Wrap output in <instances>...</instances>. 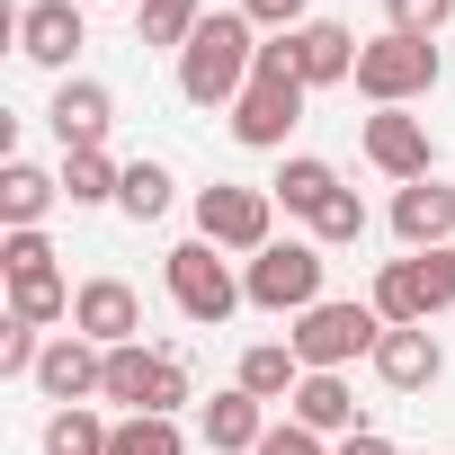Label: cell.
Masks as SVG:
<instances>
[{
    "label": "cell",
    "mask_w": 455,
    "mask_h": 455,
    "mask_svg": "<svg viewBox=\"0 0 455 455\" xmlns=\"http://www.w3.org/2000/svg\"><path fill=\"white\" fill-rule=\"evenodd\" d=\"M196 242H214L223 259H259L277 242V196L251 179H214L196 188Z\"/></svg>",
    "instance_id": "obj_4"
},
{
    "label": "cell",
    "mask_w": 455,
    "mask_h": 455,
    "mask_svg": "<svg viewBox=\"0 0 455 455\" xmlns=\"http://www.w3.org/2000/svg\"><path fill=\"white\" fill-rule=\"evenodd\" d=\"M72 295L81 286H63V268H28V277H10V322L54 331V322H72Z\"/></svg>",
    "instance_id": "obj_24"
},
{
    "label": "cell",
    "mask_w": 455,
    "mask_h": 455,
    "mask_svg": "<svg viewBox=\"0 0 455 455\" xmlns=\"http://www.w3.org/2000/svg\"><path fill=\"white\" fill-rule=\"evenodd\" d=\"M28 268H54V242L45 233H0V277H28Z\"/></svg>",
    "instance_id": "obj_33"
},
{
    "label": "cell",
    "mask_w": 455,
    "mask_h": 455,
    "mask_svg": "<svg viewBox=\"0 0 455 455\" xmlns=\"http://www.w3.org/2000/svg\"><path fill=\"white\" fill-rule=\"evenodd\" d=\"M161 286H170V304L188 313V322H205V331H223L251 295H242V277H233V259H223L214 242H179L170 259H161Z\"/></svg>",
    "instance_id": "obj_8"
},
{
    "label": "cell",
    "mask_w": 455,
    "mask_h": 455,
    "mask_svg": "<svg viewBox=\"0 0 455 455\" xmlns=\"http://www.w3.org/2000/svg\"><path fill=\"white\" fill-rule=\"evenodd\" d=\"M251 63H259V28H251L242 10H205V28H196L188 54H179V99L233 116V99L251 90Z\"/></svg>",
    "instance_id": "obj_1"
},
{
    "label": "cell",
    "mask_w": 455,
    "mask_h": 455,
    "mask_svg": "<svg viewBox=\"0 0 455 455\" xmlns=\"http://www.w3.org/2000/svg\"><path fill=\"white\" fill-rule=\"evenodd\" d=\"M339 455H402L384 428H357V437H339Z\"/></svg>",
    "instance_id": "obj_35"
},
{
    "label": "cell",
    "mask_w": 455,
    "mask_h": 455,
    "mask_svg": "<svg viewBox=\"0 0 455 455\" xmlns=\"http://www.w3.org/2000/svg\"><path fill=\"white\" fill-rule=\"evenodd\" d=\"M286 419H304V428H313V437H331V446L366 428V419H357L348 375H304V384H295V402H286Z\"/></svg>",
    "instance_id": "obj_21"
},
{
    "label": "cell",
    "mask_w": 455,
    "mask_h": 455,
    "mask_svg": "<svg viewBox=\"0 0 455 455\" xmlns=\"http://www.w3.org/2000/svg\"><path fill=\"white\" fill-rule=\"evenodd\" d=\"M455 19V0H384V28L393 36H437Z\"/></svg>",
    "instance_id": "obj_30"
},
{
    "label": "cell",
    "mask_w": 455,
    "mask_h": 455,
    "mask_svg": "<svg viewBox=\"0 0 455 455\" xmlns=\"http://www.w3.org/2000/svg\"><path fill=\"white\" fill-rule=\"evenodd\" d=\"M116 188H125V161L99 143V152H63V196L72 205H116Z\"/></svg>",
    "instance_id": "obj_26"
},
{
    "label": "cell",
    "mask_w": 455,
    "mask_h": 455,
    "mask_svg": "<svg viewBox=\"0 0 455 455\" xmlns=\"http://www.w3.org/2000/svg\"><path fill=\"white\" fill-rule=\"evenodd\" d=\"M63 205V170L0 161V233H45V214Z\"/></svg>",
    "instance_id": "obj_18"
},
{
    "label": "cell",
    "mask_w": 455,
    "mask_h": 455,
    "mask_svg": "<svg viewBox=\"0 0 455 455\" xmlns=\"http://www.w3.org/2000/svg\"><path fill=\"white\" fill-rule=\"evenodd\" d=\"M393 242L402 251H446L455 242V188L446 179H411V188H393Z\"/></svg>",
    "instance_id": "obj_15"
},
{
    "label": "cell",
    "mask_w": 455,
    "mask_h": 455,
    "mask_svg": "<svg viewBox=\"0 0 455 455\" xmlns=\"http://www.w3.org/2000/svg\"><path fill=\"white\" fill-rule=\"evenodd\" d=\"M28 384H36L54 411H72V402H99V384H108V348H99V339H81V331H54Z\"/></svg>",
    "instance_id": "obj_11"
},
{
    "label": "cell",
    "mask_w": 455,
    "mask_h": 455,
    "mask_svg": "<svg viewBox=\"0 0 455 455\" xmlns=\"http://www.w3.org/2000/svg\"><path fill=\"white\" fill-rule=\"evenodd\" d=\"M45 125H54V143H63V152H99V143H108V125H116V90L72 72V81H54Z\"/></svg>",
    "instance_id": "obj_13"
},
{
    "label": "cell",
    "mask_w": 455,
    "mask_h": 455,
    "mask_svg": "<svg viewBox=\"0 0 455 455\" xmlns=\"http://www.w3.org/2000/svg\"><path fill=\"white\" fill-rule=\"evenodd\" d=\"M304 72H295V45L286 36H259V63H251V90L233 99V143L242 152H286V134L304 125Z\"/></svg>",
    "instance_id": "obj_2"
},
{
    "label": "cell",
    "mask_w": 455,
    "mask_h": 455,
    "mask_svg": "<svg viewBox=\"0 0 455 455\" xmlns=\"http://www.w3.org/2000/svg\"><path fill=\"white\" fill-rule=\"evenodd\" d=\"M99 402H116V411H152V419H179L188 411V357L179 348H108V384H99Z\"/></svg>",
    "instance_id": "obj_7"
},
{
    "label": "cell",
    "mask_w": 455,
    "mask_h": 455,
    "mask_svg": "<svg viewBox=\"0 0 455 455\" xmlns=\"http://www.w3.org/2000/svg\"><path fill=\"white\" fill-rule=\"evenodd\" d=\"M170 205H179V179H170V161H125L116 214H125V223H161Z\"/></svg>",
    "instance_id": "obj_25"
},
{
    "label": "cell",
    "mask_w": 455,
    "mask_h": 455,
    "mask_svg": "<svg viewBox=\"0 0 455 455\" xmlns=\"http://www.w3.org/2000/svg\"><path fill=\"white\" fill-rule=\"evenodd\" d=\"M286 45H295V72H304V90H339V81H357V54H366V45H357L339 19H304Z\"/></svg>",
    "instance_id": "obj_17"
},
{
    "label": "cell",
    "mask_w": 455,
    "mask_h": 455,
    "mask_svg": "<svg viewBox=\"0 0 455 455\" xmlns=\"http://www.w3.org/2000/svg\"><path fill=\"white\" fill-rule=\"evenodd\" d=\"M437 72H446V54H437V36H366V54H357V99H375V108H411V99H428L437 90Z\"/></svg>",
    "instance_id": "obj_6"
},
{
    "label": "cell",
    "mask_w": 455,
    "mask_h": 455,
    "mask_svg": "<svg viewBox=\"0 0 455 455\" xmlns=\"http://www.w3.org/2000/svg\"><path fill=\"white\" fill-rule=\"evenodd\" d=\"M108 437H116V419H99L90 402H72V411L45 419V455H108Z\"/></svg>",
    "instance_id": "obj_27"
},
{
    "label": "cell",
    "mask_w": 455,
    "mask_h": 455,
    "mask_svg": "<svg viewBox=\"0 0 455 455\" xmlns=\"http://www.w3.org/2000/svg\"><path fill=\"white\" fill-rule=\"evenodd\" d=\"M108 455H188V437H179V419L125 411V419H116V437H108Z\"/></svg>",
    "instance_id": "obj_28"
},
{
    "label": "cell",
    "mask_w": 455,
    "mask_h": 455,
    "mask_svg": "<svg viewBox=\"0 0 455 455\" xmlns=\"http://www.w3.org/2000/svg\"><path fill=\"white\" fill-rule=\"evenodd\" d=\"M357 143H366V161H375L393 188H411V179H437V143H428V116H411V108H375V116L357 125Z\"/></svg>",
    "instance_id": "obj_10"
},
{
    "label": "cell",
    "mask_w": 455,
    "mask_h": 455,
    "mask_svg": "<svg viewBox=\"0 0 455 455\" xmlns=\"http://www.w3.org/2000/svg\"><path fill=\"white\" fill-rule=\"evenodd\" d=\"M322 277H331V251L304 233H286V242H268L259 259H242V295L259 304V313H286V322H304L313 304H322Z\"/></svg>",
    "instance_id": "obj_3"
},
{
    "label": "cell",
    "mask_w": 455,
    "mask_h": 455,
    "mask_svg": "<svg viewBox=\"0 0 455 455\" xmlns=\"http://www.w3.org/2000/svg\"><path fill=\"white\" fill-rule=\"evenodd\" d=\"M72 331L99 339V348H134V339H143V295H134L125 277H81V295H72Z\"/></svg>",
    "instance_id": "obj_14"
},
{
    "label": "cell",
    "mask_w": 455,
    "mask_h": 455,
    "mask_svg": "<svg viewBox=\"0 0 455 455\" xmlns=\"http://www.w3.org/2000/svg\"><path fill=\"white\" fill-rule=\"evenodd\" d=\"M437 259H446V286H455V242H446V251H437Z\"/></svg>",
    "instance_id": "obj_36"
},
{
    "label": "cell",
    "mask_w": 455,
    "mask_h": 455,
    "mask_svg": "<svg viewBox=\"0 0 455 455\" xmlns=\"http://www.w3.org/2000/svg\"><path fill=\"white\" fill-rule=\"evenodd\" d=\"M259 455H339V446H331V437H313L304 419H277V428L259 437Z\"/></svg>",
    "instance_id": "obj_34"
},
{
    "label": "cell",
    "mask_w": 455,
    "mask_h": 455,
    "mask_svg": "<svg viewBox=\"0 0 455 455\" xmlns=\"http://www.w3.org/2000/svg\"><path fill=\"white\" fill-rule=\"evenodd\" d=\"M277 419H268V402H251L242 384H223L205 411H196V437H205V455H259V437H268Z\"/></svg>",
    "instance_id": "obj_16"
},
{
    "label": "cell",
    "mask_w": 455,
    "mask_h": 455,
    "mask_svg": "<svg viewBox=\"0 0 455 455\" xmlns=\"http://www.w3.org/2000/svg\"><path fill=\"white\" fill-rule=\"evenodd\" d=\"M36 357H45L36 322H0V375H36Z\"/></svg>",
    "instance_id": "obj_31"
},
{
    "label": "cell",
    "mask_w": 455,
    "mask_h": 455,
    "mask_svg": "<svg viewBox=\"0 0 455 455\" xmlns=\"http://www.w3.org/2000/svg\"><path fill=\"white\" fill-rule=\"evenodd\" d=\"M196 28H205V0H134V45L152 54H188Z\"/></svg>",
    "instance_id": "obj_23"
},
{
    "label": "cell",
    "mask_w": 455,
    "mask_h": 455,
    "mask_svg": "<svg viewBox=\"0 0 455 455\" xmlns=\"http://www.w3.org/2000/svg\"><path fill=\"white\" fill-rule=\"evenodd\" d=\"M295 357H304V375H348L357 357H375V339H384V313L375 304H339V295H322L295 331Z\"/></svg>",
    "instance_id": "obj_5"
},
{
    "label": "cell",
    "mask_w": 455,
    "mask_h": 455,
    "mask_svg": "<svg viewBox=\"0 0 455 455\" xmlns=\"http://www.w3.org/2000/svg\"><path fill=\"white\" fill-rule=\"evenodd\" d=\"M366 366L384 375V393H428L446 375V348H437V331H384Z\"/></svg>",
    "instance_id": "obj_19"
},
{
    "label": "cell",
    "mask_w": 455,
    "mask_h": 455,
    "mask_svg": "<svg viewBox=\"0 0 455 455\" xmlns=\"http://www.w3.org/2000/svg\"><path fill=\"white\" fill-rule=\"evenodd\" d=\"M81 45H90L81 0H28V10H19V54H28L36 72H63V81H72Z\"/></svg>",
    "instance_id": "obj_12"
},
{
    "label": "cell",
    "mask_w": 455,
    "mask_h": 455,
    "mask_svg": "<svg viewBox=\"0 0 455 455\" xmlns=\"http://www.w3.org/2000/svg\"><path fill=\"white\" fill-rule=\"evenodd\" d=\"M313 242H322V251H348V242H366V196H357V188H339V196L313 214Z\"/></svg>",
    "instance_id": "obj_29"
},
{
    "label": "cell",
    "mask_w": 455,
    "mask_h": 455,
    "mask_svg": "<svg viewBox=\"0 0 455 455\" xmlns=\"http://www.w3.org/2000/svg\"><path fill=\"white\" fill-rule=\"evenodd\" d=\"M233 384L251 393V402H295V384H304V357H295V339H251L242 348V366H233Z\"/></svg>",
    "instance_id": "obj_22"
},
{
    "label": "cell",
    "mask_w": 455,
    "mask_h": 455,
    "mask_svg": "<svg viewBox=\"0 0 455 455\" xmlns=\"http://www.w3.org/2000/svg\"><path fill=\"white\" fill-rule=\"evenodd\" d=\"M242 19H251L259 36H295V28L313 19V0H242Z\"/></svg>",
    "instance_id": "obj_32"
},
{
    "label": "cell",
    "mask_w": 455,
    "mask_h": 455,
    "mask_svg": "<svg viewBox=\"0 0 455 455\" xmlns=\"http://www.w3.org/2000/svg\"><path fill=\"white\" fill-rule=\"evenodd\" d=\"M339 188H348V179H339V170H331L322 152H286V161H277V179H268L277 214H295V223H313V214H322V205H331Z\"/></svg>",
    "instance_id": "obj_20"
},
{
    "label": "cell",
    "mask_w": 455,
    "mask_h": 455,
    "mask_svg": "<svg viewBox=\"0 0 455 455\" xmlns=\"http://www.w3.org/2000/svg\"><path fill=\"white\" fill-rule=\"evenodd\" d=\"M366 304L384 313V331H428V322L455 304V286H446V259H437V251H402V259H384Z\"/></svg>",
    "instance_id": "obj_9"
}]
</instances>
